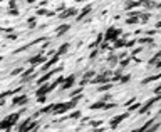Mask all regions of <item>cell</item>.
I'll use <instances>...</instances> for the list:
<instances>
[{
  "label": "cell",
  "mask_w": 161,
  "mask_h": 132,
  "mask_svg": "<svg viewBox=\"0 0 161 132\" xmlns=\"http://www.w3.org/2000/svg\"><path fill=\"white\" fill-rule=\"evenodd\" d=\"M101 101H104V102H108V101H111V94H108V95H104Z\"/></svg>",
  "instance_id": "32"
},
{
  "label": "cell",
  "mask_w": 161,
  "mask_h": 132,
  "mask_svg": "<svg viewBox=\"0 0 161 132\" xmlns=\"http://www.w3.org/2000/svg\"><path fill=\"white\" fill-rule=\"evenodd\" d=\"M76 13H77L76 8H66V10H64L59 17H61V19H69V17H74Z\"/></svg>",
  "instance_id": "12"
},
{
  "label": "cell",
  "mask_w": 161,
  "mask_h": 132,
  "mask_svg": "<svg viewBox=\"0 0 161 132\" xmlns=\"http://www.w3.org/2000/svg\"><path fill=\"white\" fill-rule=\"evenodd\" d=\"M154 67H158V69H161V60H156V62H154Z\"/></svg>",
  "instance_id": "36"
},
{
  "label": "cell",
  "mask_w": 161,
  "mask_h": 132,
  "mask_svg": "<svg viewBox=\"0 0 161 132\" xmlns=\"http://www.w3.org/2000/svg\"><path fill=\"white\" fill-rule=\"evenodd\" d=\"M129 117V112H124V114H121V115H116V117H113L111 119V122H109V127L111 129H116V127L121 124V122L124 120V119H128Z\"/></svg>",
  "instance_id": "3"
},
{
  "label": "cell",
  "mask_w": 161,
  "mask_h": 132,
  "mask_svg": "<svg viewBox=\"0 0 161 132\" xmlns=\"http://www.w3.org/2000/svg\"><path fill=\"white\" fill-rule=\"evenodd\" d=\"M153 122H154V119H151V120H148V122H146V124L143 125V127H139V130H148L149 127L153 125Z\"/></svg>",
  "instance_id": "24"
},
{
  "label": "cell",
  "mask_w": 161,
  "mask_h": 132,
  "mask_svg": "<svg viewBox=\"0 0 161 132\" xmlns=\"http://www.w3.org/2000/svg\"><path fill=\"white\" fill-rule=\"evenodd\" d=\"M30 74H34V65H32V67H27V70H24V72H22L20 82H24V80H25V79H27V77H29Z\"/></svg>",
  "instance_id": "15"
},
{
  "label": "cell",
  "mask_w": 161,
  "mask_h": 132,
  "mask_svg": "<svg viewBox=\"0 0 161 132\" xmlns=\"http://www.w3.org/2000/svg\"><path fill=\"white\" fill-rule=\"evenodd\" d=\"M156 27H158V29L161 30V22H158V24H156Z\"/></svg>",
  "instance_id": "38"
},
{
  "label": "cell",
  "mask_w": 161,
  "mask_h": 132,
  "mask_svg": "<svg viewBox=\"0 0 161 132\" xmlns=\"http://www.w3.org/2000/svg\"><path fill=\"white\" fill-rule=\"evenodd\" d=\"M111 87H113V82H106L104 85H101V87H99V90H101V92H104V90H109Z\"/></svg>",
  "instance_id": "21"
},
{
  "label": "cell",
  "mask_w": 161,
  "mask_h": 132,
  "mask_svg": "<svg viewBox=\"0 0 161 132\" xmlns=\"http://www.w3.org/2000/svg\"><path fill=\"white\" fill-rule=\"evenodd\" d=\"M67 50H69V44H64V45H61L59 50H56V55H62V54H66Z\"/></svg>",
  "instance_id": "18"
},
{
  "label": "cell",
  "mask_w": 161,
  "mask_h": 132,
  "mask_svg": "<svg viewBox=\"0 0 161 132\" xmlns=\"http://www.w3.org/2000/svg\"><path fill=\"white\" fill-rule=\"evenodd\" d=\"M101 124V120H92V122H91V125H92V127H97Z\"/></svg>",
  "instance_id": "34"
},
{
  "label": "cell",
  "mask_w": 161,
  "mask_h": 132,
  "mask_svg": "<svg viewBox=\"0 0 161 132\" xmlns=\"http://www.w3.org/2000/svg\"><path fill=\"white\" fill-rule=\"evenodd\" d=\"M158 59H161V50H159V52H158V54H156V55H154V57H153V59H151V64H154V62H156V60H158Z\"/></svg>",
  "instance_id": "31"
},
{
  "label": "cell",
  "mask_w": 161,
  "mask_h": 132,
  "mask_svg": "<svg viewBox=\"0 0 161 132\" xmlns=\"http://www.w3.org/2000/svg\"><path fill=\"white\" fill-rule=\"evenodd\" d=\"M154 94H161V85H158V87L154 89Z\"/></svg>",
  "instance_id": "37"
},
{
  "label": "cell",
  "mask_w": 161,
  "mask_h": 132,
  "mask_svg": "<svg viewBox=\"0 0 161 132\" xmlns=\"http://www.w3.org/2000/svg\"><path fill=\"white\" fill-rule=\"evenodd\" d=\"M119 34H121V30H118V29H113V27H109V29H108V32H106V35H104L106 42H111V40H116Z\"/></svg>",
  "instance_id": "4"
},
{
  "label": "cell",
  "mask_w": 161,
  "mask_h": 132,
  "mask_svg": "<svg viewBox=\"0 0 161 132\" xmlns=\"http://www.w3.org/2000/svg\"><path fill=\"white\" fill-rule=\"evenodd\" d=\"M141 50H143V49H141V47H139V49H136V50H133V55H131V57H134V55H136V54H139Z\"/></svg>",
  "instance_id": "35"
},
{
  "label": "cell",
  "mask_w": 161,
  "mask_h": 132,
  "mask_svg": "<svg viewBox=\"0 0 161 132\" xmlns=\"http://www.w3.org/2000/svg\"><path fill=\"white\" fill-rule=\"evenodd\" d=\"M74 82H76V75H69L67 79H64V82L61 84V89H62V90L71 89L72 85H74Z\"/></svg>",
  "instance_id": "6"
},
{
  "label": "cell",
  "mask_w": 161,
  "mask_h": 132,
  "mask_svg": "<svg viewBox=\"0 0 161 132\" xmlns=\"http://www.w3.org/2000/svg\"><path fill=\"white\" fill-rule=\"evenodd\" d=\"M129 79H131V75H123V77H119V82H121V84H126V82H129Z\"/></svg>",
  "instance_id": "26"
},
{
  "label": "cell",
  "mask_w": 161,
  "mask_h": 132,
  "mask_svg": "<svg viewBox=\"0 0 161 132\" xmlns=\"http://www.w3.org/2000/svg\"><path fill=\"white\" fill-rule=\"evenodd\" d=\"M109 79H111V72H104V74H101V75H97V77H94L92 80V84H97V85H101V84H106Z\"/></svg>",
  "instance_id": "5"
},
{
  "label": "cell",
  "mask_w": 161,
  "mask_h": 132,
  "mask_svg": "<svg viewBox=\"0 0 161 132\" xmlns=\"http://www.w3.org/2000/svg\"><path fill=\"white\" fill-rule=\"evenodd\" d=\"M114 47H116V49H119V47H126V40H119V39H116V42H114Z\"/></svg>",
  "instance_id": "22"
},
{
  "label": "cell",
  "mask_w": 161,
  "mask_h": 132,
  "mask_svg": "<svg viewBox=\"0 0 161 132\" xmlns=\"http://www.w3.org/2000/svg\"><path fill=\"white\" fill-rule=\"evenodd\" d=\"M103 39H104V35H103V34H99V35H97V39H96L94 42L91 44V47H92V49H94V47H97V45H99L101 42H103Z\"/></svg>",
  "instance_id": "19"
},
{
  "label": "cell",
  "mask_w": 161,
  "mask_h": 132,
  "mask_svg": "<svg viewBox=\"0 0 161 132\" xmlns=\"http://www.w3.org/2000/svg\"><path fill=\"white\" fill-rule=\"evenodd\" d=\"M22 72H24V69H22V67H19V69H15V70H12V74H10V75L13 77V75H19V74H22Z\"/></svg>",
  "instance_id": "29"
},
{
  "label": "cell",
  "mask_w": 161,
  "mask_h": 132,
  "mask_svg": "<svg viewBox=\"0 0 161 132\" xmlns=\"http://www.w3.org/2000/svg\"><path fill=\"white\" fill-rule=\"evenodd\" d=\"M29 64H30V65H35V64H45V57L42 55V52H40V54H37L35 57L29 59Z\"/></svg>",
  "instance_id": "9"
},
{
  "label": "cell",
  "mask_w": 161,
  "mask_h": 132,
  "mask_svg": "<svg viewBox=\"0 0 161 132\" xmlns=\"http://www.w3.org/2000/svg\"><path fill=\"white\" fill-rule=\"evenodd\" d=\"M158 101H161V94H156V97H153V99H149L148 102L144 104V105H141V109H138V114H146L151 109V105H154Z\"/></svg>",
  "instance_id": "2"
},
{
  "label": "cell",
  "mask_w": 161,
  "mask_h": 132,
  "mask_svg": "<svg viewBox=\"0 0 161 132\" xmlns=\"http://www.w3.org/2000/svg\"><path fill=\"white\" fill-rule=\"evenodd\" d=\"M91 8H92V5H87V7H84V8L81 10V13H79V15H76V19H77V20H82V19H84V17L87 15V13L91 12Z\"/></svg>",
  "instance_id": "13"
},
{
  "label": "cell",
  "mask_w": 161,
  "mask_h": 132,
  "mask_svg": "<svg viewBox=\"0 0 161 132\" xmlns=\"http://www.w3.org/2000/svg\"><path fill=\"white\" fill-rule=\"evenodd\" d=\"M0 62H2V57H0Z\"/></svg>",
  "instance_id": "40"
},
{
  "label": "cell",
  "mask_w": 161,
  "mask_h": 132,
  "mask_svg": "<svg viewBox=\"0 0 161 132\" xmlns=\"http://www.w3.org/2000/svg\"><path fill=\"white\" fill-rule=\"evenodd\" d=\"M61 69H62V67H57V69H54V70H50V72H47V74H45L44 77H40V79L37 80V84H39V85H42V84H45V82H47V80L50 79V77H52L54 74H56V72H61Z\"/></svg>",
  "instance_id": "8"
},
{
  "label": "cell",
  "mask_w": 161,
  "mask_h": 132,
  "mask_svg": "<svg viewBox=\"0 0 161 132\" xmlns=\"http://www.w3.org/2000/svg\"><path fill=\"white\" fill-rule=\"evenodd\" d=\"M139 107H141L139 102H133L131 107H128V112H133V110H136V109H139Z\"/></svg>",
  "instance_id": "23"
},
{
  "label": "cell",
  "mask_w": 161,
  "mask_h": 132,
  "mask_svg": "<svg viewBox=\"0 0 161 132\" xmlns=\"http://www.w3.org/2000/svg\"><path fill=\"white\" fill-rule=\"evenodd\" d=\"M27 101H29L27 94L17 95V97H13V99H12V105H24V104H27Z\"/></svg>",
  "instance_id": "7"
},
{
  "label": "cell",
  "mask_w": 161,
  "mask_h": 132,
  "mask_svg": "<svg viewBox=\"0 0 161 132\" xmlns=\"http://www.w3.org/2000/svg\"><path fill=\"white\" fill-rule=\"evenodd\" d=\"M126 22H128V24H129V25H133V24H136V22H139V15H131L129 19L126 20Z\"/></svg>",
  "instance_id": "20"
},
{
  "label": "cell",
  "mask_w": 161,
  "mask_h": 132,
  "mask_svg": "<svg viewBox=\"0 0 161 132\" xmlns=\"http://www.w3.org/2000/svg\"><path fill=\"white\" fill-rule=\"evenodd\" d=\"M24 110H25V109H22V110H19V112L12 114V115L5 117V119L0 122V130H8V129H12V127L15 125V122L19 120V117L22 115V112H24Z\"/></svg>",
  "instance_id": "1"
},
{
  "label": "cell",
  "mask_w": 161,
  "mask_h": 132,
  "mask_svg": "<svg viewBox=\"0 0 161 132\" xmlns=\"http://www.w3.org/2000/svg\"><path fill=\"white\" fill-rule=\"evenodd\" d=\"M57 59H59V55H54V57H52V59H50V60H49V62H45V64H44V65H42V67H40V72H45V70H49V67H52V65H54V64H56V62H57Z\"/></svg>",
  "instance_id": "11"
},
{
  "label": "cell",
  "mask_w": 161,
  "mask_h": 132,
  "mask_svg": "<svg viewBox=\"0 0 161 132\" xmlns=\"http://www.w3.org/2000/svg\"><path fill=\"white\" fill-rule=\"evenodd\" d=\"M69 29H71V25H69V24H64V25H61V27L56 30V35H62L64 32H67Z\"/></svg>",
  "instance_id": "16"
},
{
  "label": "cell",
  "mask_w": 161,
  "mask_h": 132,
  "mask_svg": "<svg viewBox=\"0 0 161 132\" xmlns=\"http://www.w3.org/2000/svg\"><path fill=\"white\" fill-rule=\"evenodd\" d=\"M27 24H29V29H34V27H35V19H29Z\"/></svg>",
  "instance_id": "30"
},
{
  "label": "cell",
  "mask_w": 161,
  "mask_h": 132,
  "mask_svg": "<svg viewBox=\"0 0 161 132\" xmlns=\"http://www.w3.org/2000/svg\"><path fill=\"white\" fill-rule=\"evenodd\" d=\"M47 92H50V85L42 84V85L37 89V97H45V95H47Z\"/></svg>",
  "instance_id": "10"
},
{
  "label": "cell",
  "mask_w": 161,
  "mask_h": 132,
  "mask_svg": "<svg viewBox=\"0 0 161 132\" xmlns=\"http://www.w3.org/2000/svg\"><path fill=\"white\" fill-rule=\"evenodd\" d=\"M138 42H139V44H151V42H153V39H151L149 35H148V37H143V39H139Z\"/></svg>",
  "instance_id": "25"
},
{
  "label": "cell",
  "mask_w": 161,
  "mask_h": 132,
  "mask_svg": "<svg viewBox=\"0 0 161 132\" xmlns=\"http://www.w3.org/2000/svg\"><path fill=\"white\" fill-rule=\"evenodd\" d=\"M129 62H131V57H126V59H124V60H123L121 64H119V67H123V69H124V67H126Z\"/></svg>",
  "instance_id": "27"
},
{
  "label": "cell",
  "mask_w": 161,
  "mask_h": 132,
  "mask_svg": "<svg viewBox=\"0 0 161 132\" xmlns=\"http://www.w3.org/2000/svg\"><path fill=\"white\" fill-rule=\"evenodd\" d=\"M159 115H161V109H159Z\"/></svg>",
  "instance_id": "39"
},
{
  "label": "cell",
  "mask_w": 161,
  "mask_h": 132,
  "mask_svg": "<svg viewBox=\"0 0 161 132\" xmlns=\"http://www.w3.org/2000/svg\"><path fill=\"white\" fill-rule=\"evenodd\" d=\"M161 79V74H156V75H151V77H146L144 80L141 82V84H149V82H153V80H158Z\"/></svg>",
  "instance_id": "17"
},
{
  "label": "cell",
  "mask_w": 161,
  "mask_h": 132,
  "mask_svg": "<svg viewBox=\"0 0 161 132\" xmlns=\"http://www.w3.org/2000/svg\"><path fill=\"white\" fill-rule=\"evenodd\" d=\"M134 44H136V40H129V42H126V47H133Z\"/></svg>",
  "instance_id": "33"
},
{
  "label": "cell",
  "mask_w": 161,
  "mask_h": 132,
  "mask_svg": "<svg viewBox=\"0 0 161 132\" xmlns=\"http://www.w3.org/2000/svg\"><path fill=\"white\" fill-rule=\"evenodd\" d=\"M89 79H94V72H92V70L86 72V75L82 77V80H81V87H82L84 84H87V82H89Z\"/></svg>",
  "instance_id": "14"
},
{
  "label": "cell",
  "mask_w": 161,
  "mask_h": 132,
  "mask_svg": "<svg viewBox=\"0 0 161 132\" xmlns=\"http://www.w3.org/2000/svg\"><path fill=\"white\" fill-rule=\"evenodd\" d=\"M71 119H81V110H76L71 114Z\"/></svg>",
  "instance_id": "28"
}]
</instances>
